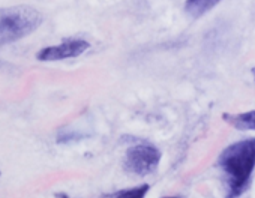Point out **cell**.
<instances>
[{"mask_svg":"<svg viewBox=\"0 0 255 198\" xmlns=\"http://www.w3.org/2000/svg\"><path fill=\"white\" fill-rule=\"evenodd\" d=\"M218 167L225 177L227 195H242L248 189L255 168V138L236 141L225 147L218 158Z\"/></svg>","mask_w":255,"mask_h":198,"instance_id":"cell-1","label":"cell"},{"mask_svg":"<svg viewBox=\"0 0 255 198\" xmlns=\"http://www.w3.org/2000/svg\"><path fill=\"white\" fill-rule=\"evenodd\" d=\"M42 23V15L30 6L0 9V45L26 38Z\"/></svg>","mask_w":255,"mask_h":198,"instance_id":"cell-2","label":"cell"},{"mask_svg":"<svg viewBox=\"0 0 255 198\" xmlns=\"http://www.w3.org/2000/svg\"><path fill=\"white\" fill-rule=\"evenodd\" d=\"M161 152L152 144H137L131 147L125 155V170L137 176H149L152 174L159 162Z\"/></svg>","mask_w":255,"mask_h":198,"instance_id":"cell-3","label":"cell"},{"mask_svg":"<svg viewBox=\"0 0 255 198\" xmlns=\"http://www.w3.org/2000/svg\"><path fill=\"white\" fill-rule=\"evenodd\" d=\"M89 48V42L83 39H69L59 45L47 47L38 53V59L42 62H54V60H63L69 57H77L83 54Z\"/></svg>","mask_w":255,"mask_h":198,"instance_id":"cell-4","label":"cell"},{"mask_svg":"<svg viewBox=\"0 0 255 198\" xmlns=\"http://www.w3.org/2000/svg\"><path fill=\"white\" fill-rule=\"evenodd\" d=\"M224 120L239 131H255V110L242 114H222Z\"/></svg>","mask_w":255,"mask_h":198,"instance_id":"cell-5","label":"cell"},{"mask_svg":"<svg viewBox=\"0 0 255 198\" xmlns=\"http://www.w3.org/2000/svg\"><path fill=\"white\" fill-rule=\"evenodd\" d=\"M221 0H188L186 5H185V11L197 18V17H201L204 14H207L210 9H213Z\"/></svg>","mask_w":255,"mask_h":198,"instance_id":"cell-6","label":"cell"},{"mask_svg":"<svg viewBox=\"0 0 255 198\" xmlns=\"http://www.w3.org/2000/svg\"><path fill=\"white\" fill-rule=\"evenodd\" d=\"M149 185H141L138 188H132V189H123V191H117L113 194H105L104 197H123V198H141L147 194L149 191Z\"/></svg>","mask_w":255,"mask_h":198,"instance_id":"cell-7","label":"cell"},{"mask_svg":"<svg viewBox=\"0 0 255 198\" xmlns=\"http://www.w3.org/2000/svg\"><path fill=\"white\" fill-rule=\"evenodd\" d=\"M251 71H252V75H254V78H255V68H252Z\"/></svg>","mask_w":255,"mask_h":198,"instance_id":"cell-8","label":"cell"}]
</instances>
